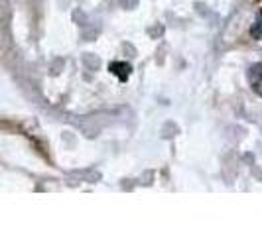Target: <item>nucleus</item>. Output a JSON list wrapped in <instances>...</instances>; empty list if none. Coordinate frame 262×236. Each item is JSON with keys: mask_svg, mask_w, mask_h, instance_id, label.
<instances>
[{"mask_svg": "<svg viewBox=\"0 0 262 236\" xmlns=\"http://www.w3.org/2000/svg\"><path fill=\"white\" fill-rule=\"evenodd\" d=\"M250 34H252V38H262V10L258 12V16H256V24H252V28H250Z\"/></svg>", "mask_w": 262, "mask_h": 236, "instance_id": "nucleus-3", "label": "nucleus"}, {"mask_svg": "<svg viewBox=\"0 0 262 236\" xmlns=\"http://www.w3.org/2000/svg\"><path fill=\"white\" fill-rule=\"evenodd\" d=\"M249 81L252 91L262 97V65H252L249 69Z\"/></svg>", "mask_w": 262, "mask_h": 236, "instance_id": "nucleus-2", "label": "nucleus"}, {"mask_svg": "<svg viewBox=\"0 0 262 236\" xmlns=\"http://www.w3.org/2000/svg\"><path fill=\"white\" fill-rule=\"evenodd\" d=\"M108 71L113 73V75H117L120 81H128L132 73V67L130 63H126V61H113L111 65H108Z\"/></svg>", "mask_w": 262, "mask_h": 236, "instance_id": "nucleus-1", "label": "nucleus"}]
</instances>
